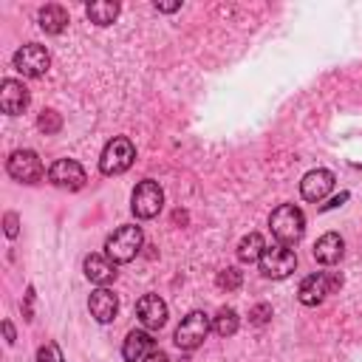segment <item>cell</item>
<instances>
[{
  "label": "cell",
  "mask_w": 362,
  "mask_h": 362,
  "mask_svg": "<svg viewBox=\"0 0 362 362\" xmlns=\"http://www.w3.org/2000/svg\"><path fill=\"white\" fill-rule=\"evenodd\" d=\"M269 229H272V235L277 238V243L291 246V243H297V240L303 238V232H305V215H303V209L294 206V204H280V206L269 215Z\"/></svg>",
  "instance_id": "obj_1"
},
{
  "label": "cell",
  "mask_w": 362,
  "mask_h": 362,
  "mask_svg": "<svg viewBox=\"0 0 362 362\" xmlns=\"http://www.w3.org/2000/svg\"><path fill=\"white\" fill-rule=\"evenodd\" d=\"M141 243H144L141 226L124 223V226H119L113 235H107V240H105V255H107L113 263H130V260L139 255Z\"/></svg>",
  "instance_id": "obj_2"
},
{
  "label": "cell",
  "mask_w": 362,
  "mask_h": 362,
  "mask_svg": "<svg viewBox=\"0 0 362 362\" xmlns=\"http://www.w3.org/2000/svg\"><path fill=\"white\" fill-rule=\"evenodd\" d=\"M136 161V147L130 139L124 136H116L105 144L102 156H99V170L102 175H122L124 170H130Z\"/></svg>",
  "instance_id": "obj_3"
},
{
  "label": "cell",
  "mask_w": 362,
  "mask_h": 362,
  "mask_svg": "<svg viewBox=\"0 0 362 362\" xmlns=\"http://www.w3.org/2000/svg\"><path fill=\"white\" fill-rule=\"evenodd\" d=\"M339 286H342L339 272H314V274H308V277L300 283L297 300H300L303 305H320V303H322L328 294H334Z\"/></svg>",
  "instance_id": "obj_4"
},
{
  "label": "cell",
  "mask_w": 362,
  "mask_h": 362,
  "mask_svg": "<svg viewBox=\"0 0 362 362\" xmlns=\"http://www.w3.org/2000/svg\"><path fill=\"white\" fill-rule=\"evenodd\" d=\"M257 266H260V272H263L266 277L283 280V277H288V274L297 269V255H294V249H288L286 243H272V246L263 249V257L257 260Z\"/></svg>",
  "instance_id": "obj_5"
},
{
  "label": "cell",
  "mask_w": 362,
  "mask_h": 362,
  "mask_svg": "<svg viewBox=\"0 0 362 362\" xmlns=\"http://www.w3.org/2000/svg\"><path fill=\"white\" fill-rule=\"evenodd\" d=\"M161 206H164V192H161V187H158L156 181H150V178L139 181L136 189H133V198H130L133 215H136L139 221H150V218H156V215L161 212Z\"/></svg>",
  "instance_id": "obj_6"
},
{
  "label": "cell",
  "mask_w": 362,
  "mask_h": 362,
  "mask_svg": "<svg viewBox=\"0 0 362 362\" xmlns=\"http://www.w3.org/2000/svg\"><path fill=\"white\" fill-rule=\"evenodd\" d=\"M209 328H212V322H209V317L204 311H189L181 320V325L175 328V345L181 351H195L198 345H204Z\"/></svg>",
  "instance_id": "obj_7"
},
{
  "label": "cell",
  "mask_w": 362,
  "mask_h": 362,
  "mask_svg": "<svg viewBox=\"0 0 362 362\" xmlns=\"http://www.w3.org/2000/svg\"><path fill=\"white\" fill-rule=\"evenodd\" d=\"M11 62H14V68H17L23 76H42V74L51 68V54L45 51V45L28 42V45H23V48L14 51Z\"/></svg>",
  "instance_id": "obj_8"
},
{
  "label": "cell",
  "mask_w": 362,
  "mask_h": 362,
  "mask_svg": "<svg viewBox=\"0 0 362 362\" xmlns=\"http://www.w3.org/2000/svg\"><path fill=\"white\" fill-rule=\"evenodd\" d=\"M6 170L20 184H34L42 178V161L34 150H14L6 161Z\"/></svg>",
  "instance_id": "obj_9"
},
{
  "label": "cell",
  "mask_w": 362,
  "mask_h": 362,
  "mask_svg": "<svg viewBox=\"0 0 362 362\" xmlns=\"http://www.w3.org/2000/svg\"><path fill=\"white\" fill-rule=\"evenodd\" d=\"M48 181L54 184V187H59V189H82L85 187V170H82V164L79 161H74V158H59V161H54L51 164V170H48Z\"/></svg>",
  "instance_id": "obj_10"
},
{
  "label": "cell",
  "mask_w": 362,
  "mask_h": 362,
  "mask_svg": "<svg viewBox=\"0 0 362 362\" xmlns=\"http://www.w3.org/2000/svg\"><path fill=\"white\" fill-rule=\"evenodd\" d=\"M136 314H139V322H141L147 331H158V328L167 322V303H164L158 294H144V297L136 303Z\"/></svg>",
  "instance_id": "obj_11"
},
{
  "label": "cell",
  "mask_w": 362,
  "mask_h": 362,
  "mask_svg": "<svg viewBox=\"0 0 362 362\" xmlns=\"http://www.w3.org/2000/svg\"><path fill=\"white\" fill-rule=\"evenodd\" d=\"M88 308H90V317L105 325V322H113V320H116V314H119V300H116V294H113L107 286H99L96 291H90Z\"/></svg>",
  "instance_id": "obj_12"
},
{
  "label": "cell",
  "mask_w": 362,
  "mask_h": 362,
  "mask_svg": "<svg viewBox=\"0 0 362 362\" xmlns=\"http://www.w3.org/2000/svg\"><path fill=\"white\" fill-rule=\"evenodd\" d=\"M331 189H334V173H328V170H311V173H305L303 181H300L303 198H305V201H314V204L322 201Z\"/></svg>",
  "instance_id": "obj_13"
},
{
  "label": "cell",
  "mask_w": 362,
  "mask_h": 362,
  "mask_svg": "<svg viewBox=\"0 0 362 362\" xmlns=\"http://www.w3.org/2000/svg\"><path fill=\"white\" fill-rule=\"evenodd\" d=\"M0 107L8 116L23 113L28 107V90H25V85L17 82V79H3V85H0Z\"/></svg>",
  "instance_id": "obj_14"
},
{
  "label": "cell",
  "mask_w": 362,
  "mask_h": 362,
  "mask_svg": "<svg viewBox=\"0 0 362 362\" xmlns=\"http://www.w3.org/2000/svg\"><path fill=\"white\" fill-rule=\"evenodd\" d=\"M82 269H85V277L96 286H107L116 280V263L107 255H88Z\"/></svg>",
  "instance_id": "obj_15"
},
{
  "label": "cell",
  "mask_w": 362,
  "mask_h": 362,
  "mask_svg": "<svg viewBox=\"0 0 362 362\" xmlns=\"http://www.w3.org/2000/svg\"><path fill=\"white\" fill-rule=\"evenodd\" d=\"M342 252H345V240H342L337 232H325V235L317 238V243H314V260L322 263V266L339 263Z\"/></svg>",
  "instance_id": "obj_16"
},
{
  "label": "cell",
  "mask_w": 362,
  "mask_h": 362,
  "mask_svg": "<svg viewBox=\"0 0 362 362\" xmlns=\"http://www.w3.org/2000/svg\"><path fill=\"white\" fill-rule=\"evenodd\" d=\"M147 354H153V337L147 331H130L122 345L124 362H141Z\"/></svg>",
  "instance_id": "obj_17"
},
{
  "label": "cell",
  "mask_w": 362,
  "mask_h": 362,
  "mask_svg": "<svg viewBox=\"0 0 362 362\" xmlns=\"http://www.w3.org/2000/svg\"><path fill=\"white\" fill-rule=\"evenodd\" d=\"M65 25H68V11H65L62 6L48 3V6L40 8V28H42L45 34H62Z\"/></svg>",
  "instance_id": "obj_18"
},
{
  "label": "cell",
  "mask_w": 362,
  "mask_h": 362,
  "mask_svg": "<svg viewBox=\"0 0 362 362\" xmlns=\"http://www.w3.org/2000/svg\"><path fill=\"white\" fill-rule=\"evenodd\" d=\"M263 249H266L263 238H260L257 232H249V235H243L240 243H238V260H240V263H257V260L263 257Z\"/></svg>",
  "instance_id": "obj_19"
},
{
  "label": "cell",
  "mask_w": 362,
  "mask_h": 362,
  "mask_svg": "<svg viewBox=\"0 0 362 362\" xmlns=\"http://www.w3.org/2000/svg\"><path fill=\"white\" fill-rule=\"evenodd\" d=\"M85 14L96 25H110L119 17V3H113V0H96V3H88Z\"/></svg>",
  "instance_id": "obj_20"
},
{
  "label": "cell",
  "mask_w": 362,
  "mask_h": 362,
  "mask_svg": "<svg viewBox=\"0 0 362 362\" xmlns=\"http://www.w3.org/2000/svg\"><path fill=\"white\" fill-rule=\"evenodd\" d=\"M212 328H215L218 337H232L238 331V314H235V308H221L215 314V320H212Z\"/></svg>",
  "instance_id": "obj_21"
},
{
  "label": "cell",
  "mask_w": 362,
  "mask_h": 362,
  "mask_svg": "<svg viewBox=\"0 0 362 362\" xmlns=\"http://www.w3.org/2000/svg\"><path fill=\"white\" fill-rule=\"evenodd\" d=\"M37 127H40L45 136H51V133H57V130L62 127V116H59L57 110H42L40 119H37Z\"/></svg>",
  "instance_id": "obj_22"
},
{
  "label": "cell",
  "mask_w": 362,
  "mask_h": 362,
  "mask_svg": "<svg viewBox=\"0 0 362 362\" xmlns=\"http://www.w3.org/2000/svg\"><path fill=\"white\" fill-rule=\"evenodd\" d=\"M238 286H240V272H238V269H223V272L218 274V288L232 291V288H238Z\"/></svg>",
  "instance_id": "obj_23"
},
{
  "label": "cell",
  "mask_w": 362,
  "mask_h": 362,
  "mask_svg": "<svg viewBox=\"0 0 362 362\" xmlns=\"http://www.w3.org/2000/svg\"><path fill=\"white\" fill-rule=\"evenodd\" d=\"M37 359H40V362H62V354H59V348H57L54 342H48V345H42V348L37 351Z\"/></svg>",
  "instance_id": "obj_24"
},
{
  "label": "cell",
  "mask_w": 362,
  "mask_h": 362,
  "mask_svg": "<svg viewBox=\"0 0 362 362\" xmlns=\"http://www.w3.org/2000/svg\"><path fill=\"white\" fill-rule=\"evenodd\" d=\"M269 317H272V305H266V303L255 305V308H252V314H249V320H252L255 325H263Z\"/></svg>",
  "instance_id": "obj_25"
},
{
  "label": "cell",
  "mask_w": 362,
  "mask_h": 362,
  "mask_svg": "<svg viewBox=\"0 0 362 362\" xmlns=\"http://www.w3.org/2000/svg\"><path fill=\"white\" fill-rule=\"evenodd\" d=\"M3 232H6V238H17V232H20V218L14 215V212H6V218H3Z\"/></svg>",
  "instance_id": "obj_26"
},
{
  "label": "cell",
  "mask_w": 362,
  "mask_h": 362,
  "mask_svg": "<svg viewBox=\"0 0 362 362\" xmlns=\"http://www.w3.org/2000/svg\"><path fill=\"white\" fill-rule=\"evenodd\" d=\"M141 362H170V356H167L164 351H153V354H147Z\"/></svg>",
  "instance_id": "obj_27"
},
{
  "label": "cell",
  "mask_w": 362,
  "mask_h": 362,
  "mask_svg": "<svg viewBox=\"0 0 362 362\" xmlns=\"http://www.w3.org/2000/svg\"><path fill=\"white\" fill-rule=\"evenodd\" d=\"M178 8H181V3H156V11H164V14L178 11Z\"/></svg>",
  "instance_id": "obj_28"
},
{
  "label": "cell",
  "mask_w": 362,
  "mask_h": 362,
  "mask_svg": "<svg viewBox=\"0 0 362 362\" xmlns=\"http://www.w3.org/2000/svg\"><path fill=\"white\" fill-rule=\"evenodd\" d=\"M3 334H6V342L11 345V342H14V328H11V322H8V320H3Z\"/></svg>",
  "instance_id": "obj_29"
}]
</instances>
